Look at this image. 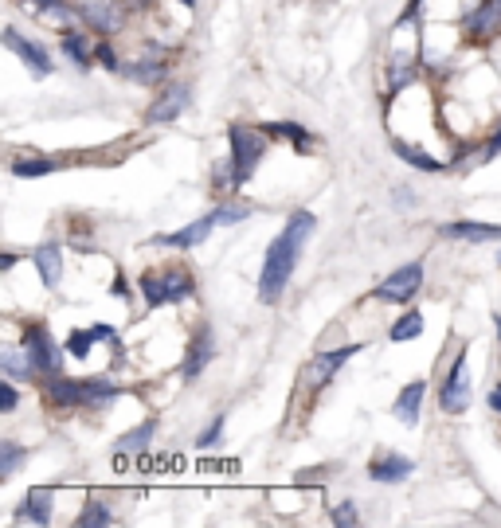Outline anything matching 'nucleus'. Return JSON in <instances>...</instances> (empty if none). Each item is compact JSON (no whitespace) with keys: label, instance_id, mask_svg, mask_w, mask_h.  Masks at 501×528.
Returning a JSON list of instances; mask_svg holds the SVG:
<instances>
[{"label":"nucleus","instance_id":"obj_1","mask_svg":"<svg viewBox=\"0 0 501 528\" xmlns=\"http://www.w3.org/2000/svg\"><path fill=\"white\" fill-rule=\"evenodd\" d=\"M314 223L318 220H314L310 212H294L290 223L282 227V235L271 243L267 263H263V278H259V298H263V302H278V298H282V290L290 286L294 263H298V255H302L306 239L314 235Z\"/></svg>","mask_w":501,"mask_h":528},{"label":"nucleus","instance_id":"obj_2","mask_svg":"<svg viewBox=\"0 0 501 528\" xmlns=\"http://www.w3.org/2000/svg\"><path fill=\"white\" fill-rule=\"evenodd\" d=\"M118 396V388L102 384V380H71V376H51L47 380V399L59 407H106Z\"/></svg>","mask_w":501,"mask_h":528},{"label":"nucleus","instance_id":"obj_3","mask_svg":"<svg viewBox=\"0 0 501 528\" xmlns=\"http://www.w3.org/2000/svg\"><path fill=\"white\" fill-rule=\"evenodd\" d=\"M192 290H196V282H192V274L188 270H149L145 278H141V294H145V302L149 306H169V302H184V298H192Z\"/></svg>","mask_w":501,"mask_h":528},{"label":"nucleus","instance_id":"obj_4","mask_svg":"<svg viewBox=\"0 0 501 528\" xmlns=\"http://www.w3.org/2000/svg\"><path fill=\"white\" fill-rule=\"evenodd\" d=\"M228 137H231V176H235V184H247L251 173L259 169L263 153H267V137L243 130V126H231Z\"/></svg>","mask_w":501,"mask_h":528},{"label":"nucleus","instance_id":"obj_5","mask_svg":"<svg viewBox=\"0 0 501 528\" xmlns=\"http://www.w3.org/2000/svg\"><path fill=\"white\" fill-rule=\"evenodd\" d=\"M443 407L451 411V415H462L466 407H470V364H466V352H458L455 364H451V376H447V384H443Z\"/></svg>","mask_w":501,"mask_h":528},{"label":"nucleus","instance_id":"obj_6","mask_svg":"<svg viewBox=\"0 0 501 528\" xmlns=\"http://www.w3.org/2000/svg\"><path fill=\"white\" fill-rule=\"evenodd\" d=\"M419 286H423V266L408 263L376 286V298H384V302H408V298L419 294Z\"/></svg>","mask_w":501,"mask_h":528},{"label":"nucleus","instance_id":"obj_7","mask_svg":"<svg viewBox=\"0 0 501 528\" xmlns=\"http://www.w3.org/2000/svg\"><path fill=\"white\" fill-rule=\"evenodd\" d=\"M24 356L32 360L36 372H47V376L59 372V349H55V341L47 337L44 325H32V329H28V337H24Z\"/></svg>","mask_w":501,"mask_h":528},{"label":"nucleus","instance_id":"obj_8","mask_svg":"<svg viewBox=\"0 0 501 528\" xmlns=\"http://www.w3.org/2000/svg\"><path fill=\"white\" fill-rule=\"evenodd\" d=\"M4 47H8V51H16V55L28 63V71H32V75H40V79L51 75V59H47V51L40 44H28L16 28H4Z\"/></svg>","mask_w":501,"mask_h":528},{"label":"nucleus","instance_id":"obj_9","mask_svg":"<svg viewBox=\"0 0 501 528\" xmlns=\"http://www.w3.org/2000/svg\"><path fill=\"white\" fill-rule=\"evenodd\" d=\"M501 32V4L498 0H482L470 16H466V36L474 40H494Z\"/></svg>","mask_w":501,"mask_h":528},{"label":"nucleus","instance_id":"obj_10","mask_svg":"<svg viewBox=\"0 0 501 528\" xmlns=\"http://www.w3.org/2000/svg\"><path fill=\"white\" fill-rule=\"evenodd\" d=\"M353 356H357V345H345V349H333V352H318V356H314V364L306 368V380H310V388L329 384V380H333V372H337L345 360H353Z\"/></svg>","mask_w":501,"mask_h":528},{"label":"nucleus","instance_id":"obj_11","mask_svg":"<svg viewBox=\"0 0 501 528\" xmlns=\"http://www.w3.org/2000/svg\"><path fill=\"white\" fill-rule=\"evenodd\" d=\"M212 329H200L196 337H192V345H188V356H184L181 364V376L184 380H196L204 368H208V360H212Z\"/></svg>","mask_w":501,"mask_h":528},{"label":"nucleus","instance_id":"obj_12","mask_svg":"<svg viewBox=\"0 0 501 528\" xmlns=\"http://www.w3.org/2000/svg\"><path fill=\"white\" fill-rule=\"evenodd\" d=\"M216 212H208L204 220L188 223L184 231H173V235H157V243H165V247H181V251H188V247H196V243H204L208 235H212V227H216Z\"/></svg>","mask_w":501,"mask_h":528},{"label":"nucleus","instance_id":"obj_13","mask_svg":"<svg viewBox=\"0 0 501 528\" xmlns=\"http://www.w3.org/2000/svg\"><path fill=\"white\" fill-rule=\"evenodd\" d=\"M443 235L447 239H466V243H494V239H501V227L498 223L458 220V223H443Z\"/></svg>","mask_w":501,"mask_h":528},{"label":"nucleus","instance_id":"obj_14","mask_svg":"<svg viewBox=\"0 0 501 528\" xmlns=\"http://www.w3.org/2000/svg\"><path fill=\"white\" fill-rule=\"evenodd\" d=\"M83 16L91 20L98 32H118L126 24V16H122V8L114 0H87L83 4Z\"/></svg>","mask_w":501,"mask_h":528},{"label":"nucleus","instance_id":"obj_15","mask_svg":"<svg viewBox=\"0 0 501 528\" xmlns=\"http://www.w3.org/2000/svg\"><path fill=\"white\" fill-rule=\"evenodd\" d=\"M368 474H372V482H404L415 474V466L400 454H380V458H372Z\"/></svg>","mask_w":501,"mask_h":528},{"label":"nucleus","instance_id":"obj_16","mask_svg":"<svg viewBox=\"0 0 501 528\" xmlns=\"http://www.w3.org/2000/svg\"><path fill=\"white\" fill-rule=\"evenodd\" d=\"M184 106H188V87H169L153 106H149L145 122H173Z\"/></svg>","mask_w":501,"mask_h":528},{"label":"nucleus","instance_id":"obj_17","mask_svg":"<svg viewBox=\"0 0 501 528\" xmlns=\"http://www.w3.org/2000/svg\"><path fill=\"white\" fill-rule=\"evenodd\" d=\"M51 493L47 489H32L28 497H24V505L16 509V521H36V525H47L51 521Z\"/></svg>","mask_w":501,"mask_h":528},{"label":"nucleus","instance_id":"obj_18","mask_svg":"<svg viewBox=\"0 0 501 528\" xmlns=\"http://www.w3.org/2000/svg\"><path fill=\"white\" fill-rule=\"evenodd\" d=\"M32 259H36L40 274H44V286H51V290H55V286L63 282V251L47 243V247H40V251H36Z\"/></svg>","mask_w":501,"mask_h":528},{"label":"nucleus","instance_id":"obj_19","mask_svg":"<svg viewBox=\"0 0 501 528\" xmlns=\"http://www.w3.org/2000/svg\"><path fill=\"white\" fill-rule=\"evenodd\" d=\"M94 341H114V329H106V325H94V329H79V333H71L67 337V349H71V356H87L91 352Z\"/></svg>","mask_w":501,"mask_h":528},{"label":"nucleus","instance_id":"obj_20","mask_svg":"<svg viewBox=\"0 0 501 528\" xmlns=\"http://www.w3.org/2000/svg\"><path fill=\"white\" fill-rule=\"evenodd\" d=\"M153 435H157V423H153V419H145L141 427H134L130 435H122V439L114 442V450H118V454H137V450H145V446H149Z\"/></svg>","mask_w":501,"mask_h":528},{"label":"nucleus","instance_id":"obj_21","mask_svg":"<svg viewBox=\"0 0 501 528\" xmlns=\"http://www.w3.org/2000/svg\"><path fill=\"white\" fill-rule=\"evenodd\" d=\"M419 399H423V384H411V388H404V392H400L396 407H392L400 423H408V427H411V423L419 419Z\"/></svg>","mask_w":501,"mask_h":528},{"label":"nucleus","instance_id":"obj_22","mask_svg":"<svg viewBox=\"0 0 501 528\" xmlns=\"http://www.w3.org/2000/svg\"><path fill=\"white\" fill-rule=\"evenodd\" d=\"M396 153L408 161V165H415V169H423V173H435L443 161H435V157H427L423 149H415V145H408V141H396Z\"/></svg>","mask_w":501,"mask_h":528},{"label":"nucleus","instance_id":"obj_23","mask_svg":"<svg viewBox=\"0 0 501 528\" xmlns=\"http://www.w3.org/2000/svg\"><path fill=\"white\" fill-rule=\"evenodd\" d=\"M63 51L71 55L75 67H83V71L91 67V51H87V40H83L79 32H63Z\"/></svg>","mask_w":501,"mask_h":528},{"label":"nucleus","instance_id":"obj_24","mask_svg":"<svg viewBox=\"0 0 501 528\" xmlns=\"http://www.w3.org/2000/svg\"><path fill=\"white\" fill-rule=\"evenodd\" d=\"M419 333H423V313H415V309L392 325V341H411V337H419Z\"/></svg>","mask_w":501,"mask_h":528},{"label":"nucleus","instance_id":"obj_25","mask_svg":"<svg viewBox=\"0 0 501 528\" xmlns=\"http://www.w3.org/2000/svg\"><path fill=\"white\" fill-rule=\"evenodd\" d=\"M126 75H130L134 83H157V79L165 75V67L153 63V59H141V63H130V67H126Z\"/></svg>","mask_w":501,"mask_h":528},{"label":"nucleus","instance_id":"obj_26","mask_svg":"<svg viewBox=\"0 0 501 528\" xmlns=\"http://www.w3.org/2000/svg\"><path fill=\"white\" fill-rule=\"evenodd\" d=\"M20 462H24V450L16 442H0V478H12Z\"/></svg>","mask_w":501,"mask_h":528},{"label":"nucleus","instance_id":"obj_27","mask_svg":"<svg viewBox=\"0 0 501 528\" xmlns=\"http://www.w3.org/2000/svg\"><path fill=\"white\" fill-rule=\"evenodd\" d=\"M51 169H59V161H47V157H28V161H16L12 165V173L16 176H44V173H51Z\"/></svg>","mask_w":501,"mask_h":528},{"label":"nucleus","instance_id":"obj_28","mask_svg":"<svg viewBox=\"0 0 501 528\" xmlns=\"http://www.w3.org/2000/svg\"><path fill=\"white\" fill-rule=\"evenodd\" d=\"M91 525H110V509L102 501H91L83 509V517H79V528H91Z\"/></svg>","mask_w":501,"mask_h":528},{"label":"nucleus","instance_id":"obj_29","mask_svg":"<svg viewBox=\"0 0 501 528\" xmlns=\"http://www.w3.org/2000/svg\"><path fill=\"white\" fill-rule=\"evenodd\" d=\"M4 372H8V376H12V380H20V376H32V372H36V368H32V360H28V356H24V360H20V356H16V352H4Z\"/></svg>","mask_w":501,"mask_h":528},{"label":"nucleus","instance_id":"obj_30","mask_svg":"<svg viewBox=\"0 0 501 528\" xmlns=\"http://www.w3.org/2000/svg\"><path fill=\"white\" fill-rule=\"evenodd\" d=\"M404 83H411V59L408 55H400V59H396V67H392V90H400Z\"/></svg>","mask_w":501,"mask_h":528},{"label":"nucleus","instance_id":"obj_31","mask_svg":"<svg viewBox=\"0 0 501 528\" xmlns=\"http://www.w3.org/2000/svg\"><path fill=\"white\" fill-rule=\"evenodd\" d=\"M220 435H224V419H216V423H212V427H208V431L200 435V442H196V446H200V450H212Z\"/></svg>","mask_w":501,"mask_h":528},{"label":"nucleus","instance_id":"obj_32","mask_svg":"<svg viewBox=\"0 0 501 528\" xmlns=\"http://www.w3.org/2000/svg\"><path fill=\"white\" fill-rule=\"evenodd\" d=\"M333 521H337V525H357V509L345 501L341 509H333Z\"/></svg>","mask_w":501,"mask_h":528},{"label":"nucleus","instance_id":"obj_33","mask_svg":"<svg viewBox=\"0 0 501 528\" xmlns=\"http://www.w3.org/2000/svg\"><path fill=\"white\" fill-rule=\"evenodd\" d=\"M498 153H501V126H498V133L490 137V145H486V153H482V161H494Z\"/></svg>","mask_w":501,"mask_h":528},{"label":"nucleus","instance_id":"obj_34","mask_svg":"<svg viewBox=\"0 0 501 528\" xmlns=\"http://www.w3.org/2000/svg\"><path fill=\"white\" fill-rule=\"evenodd\" d=\"M0 407H4V411H12V407H16V388H12V384H4V388H0Z\"/></svg>","mask_w":501,"mask_h":528},{"label":"nucleus","instance_id":"obj_35","mask_svg":"<svg viewBox=\"0 0 501 528\" xmlns=\"http://www.w3.org/2000/svg\"><path fill=\"white\" fill-rule=\"evenodd\" d=\"M94 55H98V59H102L106 67H118V59H114V51H110V47H106V44H98V47H94Z\"/></svg>","mask_w":501,"mask_h":528},{"label":"nucleus","instance_id":"obj_36","mask_svg":"<svg viewBox=\"0 0 501 528\" xmlns=\"http://www.w3.org/2000/svg\"><path fill=\"white\" fill-rule=\"evenodd\" d=\"M415 12H419V0H411L408 8H404V16H400V24H408L411 16H415Z\"/></svg>","mask_w":501,"mask_h":528},{"label":"nucleus","instance_id":"obj_37","mask_svg":"<svg viewBox=\"0 0 501 528\" xmlns=\"http://www.w3.org/2000/svg\"><path fill=\"white\" fill-rule=\"evenodd\" d=\"M490 407H494V411L501 415V388H494V392H490Z\"/></svg>","mask_w":501,"mask_h":528},{"label":"nucleus","instance_id":"obj_38","mask_svg":"<svg viewBox=\"0 0 501 528\" xmlns=\"http://www.w3.org/2000/svg\"><path fill=\"white\" fill-rule=\"evenodd\" d=\"M181 4H196V0H181Z\"/></svg>","mask_w":501,"mask_h":528},{"label":"nucleus","instance_id":"obj_39","mask_svg":"<svg viewBox=\"0 0 501 528\" xmlns=\"http://www.w3.org/2000/svg\"><path fill=\"white\" fill-rule=\"evenodd\" d=\"M498 4H501V0H498Z\"/></svg>","mask_w":501,"mask_h":528}]
</instances>
